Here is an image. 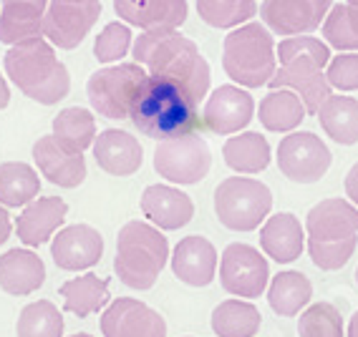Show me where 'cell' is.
Instances as JSON below:
<instances>
[{
  "instance_id": "cell-1",
  "label": "cell",
  "mask_w": 358,
  "mask_h": 337,
  "mask_svg": "<svg viewBox=\"0 0 358 337\" xmlns=\"http://www.w3.org/2000/svg\"><path fill=\"white\" fill-rule=\"evenodd\" d=\"M136 63L147 68L149 76H162L179 83L194 101L202 103L210 93L212 70L207 58L192 38L179 33V28L141 31L131 45Z\"/></svg>"
},
{
  "instance_id": "cell-2",
  "label": "cell",
  "mask_w": 358,
  "mask_h": 337,
  "mask_svg": "<svg viewBox=\"0 0 358 337\" xmlns=\"http://www.w3.org/2000/svg\"><path fill=\"white\" fill-rule=\"evenodd\" d=\"M131 123L139 134L149 139H172V136L202 131L199 103L179 83L162 76H147L136 96Z\"/></svg>"
},
{
  "instance_id": "cell-3",
  "label": "cell",
  "mask_w": 358,
  "mask_h": 337,
  "mask_svg": "<svg viewBox=\"0 0 358 337\" xmlns=\"http://www.w3.org/2000/svg\"><path fill=\"white\" fill-rule=\"evenodd\" d=\"M3 70L20 93L41 106L64 101L71 91L69 68L56 56V45L45 36H33L8 45Z\"/></svg>"
},
{
  "instance_id": "cell-4",
  "label": "cell",
  "mask_w": 358,
  "mask_h": 337,
  "mask_svg": "<svg viewBox=\"0 0 358 337\" xmlns=\"http://www.w3.org/2000/svg\"><path fill=\"white\" fill-rule=\"evenodd\" d=\"M280 68L270 78V89H290L301 96L308 116H315L333 93L326 78L331 45L315 36H288L275 45Z\"/></svg>"
},
{
  "instance_id": "cell-5",
  "label": "cell",
  "mask_w": 358,
  "mask_h": 337,
  "mask_svg": "<svg viewBox=\"0 0 358 337\" xmlns=\"http://www.w3.org/2000/svg\"><path fill=\"white\" fill-rule=\"evenodd\" d=\"M306 249L323 272L345 267L358 247V207L343 197L320 199L306 214Z\"/></svg>"
},
{
  "instance_id": "cell-6",
  "label": "cell",
  "mask_w": 358,
  "mask_h": 337,
  "mask_svg": "<svg viewBox=\"0 0 358 337\" xmlns=\"http://www.w3.org/2000/svg\"><path fill=\"white\" fill-rule=\"evenodd\" d=\"M169 262V242L152 222L131 219L116 234L114 272L129 290H152Z\"/></svg>"
},
{
  "instance_id": "cell-7",
  "label": "cell",
  "mask_w": 358,
  "mask_h": 337,
  "mask_svg": "<svg viewBox=\"0 0 358 337\" xmlns=\"http://www.w3.org/2000/svg\"><path fill=\"white\" fill-rule=\"evenodd\" d=\"M275 38L262 20H248L232 28L222 43V68L243 89L268 86L278 70Z\"/></svg>"
},
{
  "instance_id": "cell-8",
  "label": "cell",
  "mask_w": 358,
  "mask_h": 337,
  "mask_svg": "<svg viewBox=\"0 0 358 337\" xmlns=\"http://www.w3.org/2000/svg\"><path fill=\"white\" fill-rule=\"evenodd\" d=\"M273 211V191L252 177H227L215 189V214L230 232H255Z\"/></svg>"
},
{
  "instance_id": "cell-9",
  "label": "cell",
  "mask_w": 358,
  "mask_h": 337,
  "mask_svg": "<svg viewBox=\"0 0 358 337\" xmlns=\"http://www.w3.org/2000/svg\"><path fill=\"white\" fill-rule=\"evenodd\" d=\"M147 76V68L136 61H119V63L99 68L86 81V96H89L91 108L111 121L129 119Z\"/></svg>"
},
{
  "instance_id": "cell-10",
  "label": "cell",
  "mask_w": 358,
  "mask_h": 337,
  "mask_svg": "<svg viewBox=\"0 0 358 337\" xmlns=\"http://www.w3.org/2000/svg\"><path fill=\"white\" fill-rule=\"evenodd\" d=\"M154 172L169 184H199L212 169V151L199 131L162 139L154 149Z\"/></svg>"
},
{
  "instance_id": "cell-11",
  "label": "cell",
  "mask_w": 358,
  "mask_h": 337,
  "mask_svg": "<svg viewBox=\"0 0 358 337\" xmlns=\"http://www.w3.org/2000/svg\"><path fill=\"white\" fill-rule=\"evenodd\" d=\"M278 169L293 184H315L333 164L331 149L313 131H290L278 144Z\"/></svg>"
},
{
  "instance_id": "cell-12",
  "label": "cell",
  "mask_w": 358,
  "mask_h": 337,
  "mask_svg": "<svg viewBox=\"0 0 358 337\" xmlns=\"http://www.w3.org/2000/svg\"><path fill=\"white\" fill-rule=\"evenodd\" d=\"M220 285L227 294L243 299L260 297L270 285V264L260 249L245 242H232L220 257Z\"/></svg>"
},
{
  "instance_id": "cell-13",
  "label": "cell",
  "mask_w": 358,
  "mask_h": 337,
  "mask_svg": "<svg viewBox=\"0 0 358 337\" xmlns=\"http://www.w3.org/2000/svg\"><path fill=\"white\" fill-rule=\"evenodd\" d=\"M101 18V0H48L43 36L61 51H73Z\"/></svg>"
},
{
  "instance_id": "cell-14",
  "label": "cell",
  "mask_w": 358,
  "mask_h": 337,
  "mask_svg": "<svg viewBox=\"0 0 358 337\" xmlns=\"http://www.w3.org/2000/svg\"><path fill=\"white\" fill-rule=\"evenodd\" d=\"M255 98L250 96L248 89L237 86V83H224L207 93L205 108H202V123L212 134L232 136L250 126V121L255 119Z\"/></svg>"
},
{
  "instance_id": "cell-15",
  "label": "cell",
  "mask_w": 358,
  "mask_h": 337,
  "mask_svg": "<svg viewBox=\"0 0 358 337\" xmlns=\"http://www.w3.org/2000/svg\"><path fill=\"white\" fill-rule=\"evenodd\" d=\"M333 8V0H262L260 20L273 31V36H310L315 33L328 10Z\"/></svg>"
},
{
  "instance_id": "cell-16",
  "label": "cell",
  "mask_w": 358,
  "mask_h": 337,
  "mask_svg": "<svg viewBox=\"0 0 358 337\" xmlns=\"http://www.w3.org/2000/svg\"><path fill=\"white\" fill-rule=\"evenodd\" d=\"M99 324L103 337H166V320L136 297L111 299Z\"/></svg>"
},
{
  "instance_id": "cell-17",
  "label": "cell",
  "mask_w": 358,
  "mask_h": 337,
  "mask_svg": "<svg viewBox=\"0 0 358 337\" xmlns=\"http://www.w3.org/2000/svg\"><path fill=\"white\" fill-rule=\"evenodd\" d=\"M53 264L64 272H81L99 264L103 257V237L91 224H69L51 237Z\"/></svg>"
},
{
  "instance_id": "cell-18",
  "label": "cell",
  "mask_w": 358,
  "mask_h": 337,
  "mask_svg": "<svg viewBox=\"0 0 358 337\" xmlns=\"http://www.w3.org/2000/svg\"><path fill=\"white\" fill-rule=\"evenodd\" d=\"M33 161L38 166L41 177L61 189H76L86 181V174H89L83 151L69 149L53 134L38 136V141L33 144Z\"/></svg>"
},
{
  "instance_id": "cell-19",
  "label": "cell",
  "mask_w": 358,
  "mask_h": 337,
  "mask_svg": "<svg viewBox=\"0 0 358 337\" xmlns=\"http://www.w3.org/2000/svg\"><path fill=\"white\" fill-rule=\"evenodd\" d=\"M141 214L162 232H177L192 222L194 202L172 184H149L139 199Z\"/></svg>"
},
{
  "instance_id": "cell-20",
  "label": "cell",
  "mask_w": 358,
  "mask_h": 337,
  "mask_svg": "<svg viewBox=\"0 0 358 337\" xmlns=\"http://www.w3.org/2000/svg\"><path fill=\"white\" fill-rule=\"evenodd\" d=\"M217 249L207 237L189 234L179 239L169 255V264L179 282L189 287H210L217 274Z\"/></svg>"
},
{
  "instance_id": "cell-21",
  "label": "cell",
  "mask_w": 358,
  "mask_h": 337,
  "mask_svg": "<svg viewBox=\"0 0 358 337\" xmlns=\"http://www.w3.org/2000/svg\"><path fill=\"white\" fill-rule=\"evenodd\" d=\"M91 151L99 169L109 177H131L144 164V149L139 139L119 128H103L101 134H96Z\"/></svg>"
},
{
  "instance_id": "cell-22",
  "label": "cell",
  "mask_w": 358,
  "mask_h": 337,
  "mask_svg": "<svg viewBox=\"0 0 358 337\" xmlns=\"http://www.w3.org/2000/svg\"><path fill=\"white\" fill-rule=\"evenodd\" d=\"M66 214L69 204L61 197H36L15 219V234L26 247H41L51 242V237L64 227Z\"/></svg>"
},
{
  "instance_id": "cell-23",
  "label": "cell",
  "mask_w": 358,
  "mask_h": 337,
  "mask_svg": "<svg viewBox=\"0 0 358 337\" xmlns=\"http://www.w3.org/2000/svg\"><path fill=\"white\" fill-rule=\"evenodd\" d=\"M114 13L139 31H157L185 26L189 6L187 0H114Z\"/></svg>"
},
{
  "instance_id": "cell-24",
  "label": "cell",
  "mask_w": 358,
  "mask_h": 337,
  "mask_svg": "<svg viewBox=\"0 0 358 337\" xmlns=\"http://www.w3.org/2000/svg\"><path fill=\"white\" fill-rule=\"evenodd\" d=\"M260 249L278 264H290L306 249V227L290 211L270 214L260 227Z\"/></svg>"
},
{
  "instance_id": "cell-25",
  "label": "cell",
  "mask_w": 358,
  "mask_h": 337,
  "mask_svg": "<svg viewBox=\"0 0 358 337\" xmlns=\"http://www.w3.org/2000/svg\"><path fill=\"white\" fill-rule=\"evenodd\" d=\"M45 282V264L31 249H8L0 257V290L13 297L38 292Z\"/></svg>"
},
{
  "instance_id": "cell-26",
  "label": "cell",
  "mask_w": 358,
  "mask_h": 337,
  "mask_svg": "<svg viewBox=\"0 0 358 337\" xmlns=\"http://www.w3.org/2000/svg\"><path fill=\"white\" fill-rule=\"evenodd\" d=\"M48 0H0V43L13 45L43 36Z\"/></svg>"
},
{
  "instance_id": "cell-27",
  "label": "cell",
  "mask_w": 358,
  "mask_h": 337,
  "mask_svg": "<svg viewBox=\"0 0 358 337\" xmlns=\"http://www.w3.org/2000/svg\"><path fill=\"white\" fill-rule=\"evenodd\" d=\"M306 103L290 89H270L257 106L260 126L270 134H290L306 121Z\"/></svg>"
},
{
  "instance_id": "cell-28",
  "label": "cell",
  "mask_w": 358,
  "mask_h": 337,
  "mask_svg": "<svg viewBox=\"0 0 358 337\" xmlns=\"http://www.w3.org/2000/svg\"><path fill=\"white\" fill-rule=\"evenodd\" d=\"M58 294L64 297V310L81 320L91 317L94 312L103 310L111 302L109 280L99 277L94 272H86L81 277L66 280L64 285L58 287Z\"/></svg>"
},
{
  "instance_id": "cell-29",
  "label": "cell",
  "mask_w": 358,
  "mask_h": 337,
  "mask_svg": "<svg viewBox=\"0 0 358 337\" xmlns=\"http://www.w3.org/2000/svg\"><path fill=\"white\" fill-rule=\"evenodd\" d=\"M310 299H313V282L295 269L278 272L268 285V305L280 317L301 315L310 305Z\"/></svg>"
},
{
  "instance_id": "cell-30",
  "label": "cell",
  "mask_w": 358,
  "mask_h": 337,
  "mask_svg": "<svg viewBox=\"0 0 358 337\" xmlns=\"http://www.w3.org/2000/svg\"><path fill=\"white\" fill-rule=\"evenodd\" d=\"M222 159L237 174H260L270 166V144L260 131H243L230 136L222 147Z\"/></svg>"
},
{
  "instance_id": "cell-31",
  "label": "cell",
  "mask_w": 358,
  "mask_h": 337,
  "mask_svg": "<svg viewBox=\"0 0 358 337\" xmlns=\"http://www.w3.org/2000/svg\"><path fill=\"white\" fill-rule=\"evenodd\" d=\"M320 128L341 147L358 144V98L353 96H328L318 108Z\"/></svg>"
},
{
  "instance_id": "cell-32",
  "label": "cell",
  "mask_w": 358,
  "mask_h": 337,
  "mask_svg": "<svg viewBox=\"0 0 358 337\" xmlns=\"http://www.w3.org/2000/svg\"><path fill=\"white\" fill-rule=\"evenodd\" d=\"M210 324L217 337H255L260 332L262 315L252 299H224L212 310Z\"/></svg>"
},
{
  "instance_id": "cell-33",
  "label": "cell",
  "mask_w": 358,
  "mask_h": 337,
  "mask_svg": "<svg viewBox=\"0 0 358 337\" xmlns=\"http://www.w3.org/2000/svg\"><path fill=\"white\" fill-rule=\"evenodd\" d=\"M41 194L38 172L26 161H3L0 164V204L8 209L26 207Z\"/></svg>"
},
{
  "instance_id": "cell-34",
  "label": "cell",
  "mask_w": 358,
  "mask_h": 337,
  "mask_svg": "<svg viewBox=\"0 0 358 337\" xmlns=\"http://www.w3.org/2000/svg\"><path fill=\"white\" fill-rule=\"evenodd\" d=\"M323 40L336 51H358V0L333 3L323 26Z\"/></svg>"
},
{
  "instance_id": "cell-35",
  "label": "cell",
  "mask_w": 358,
  "mask_h": 337,
  "mask_svg": "<svg viewBox=\"0 0 358 337\" xmlns=\"http://www.w3.org/2000/svg\"><path fill=\"white\" fill-rule=\"evenodd\" d=\"M53 136L58 141H64L69 149L76 151H86L94 147L96 139V116L91 114L89 108L81 106H69L64 111H58V116L53 119Z\"/></svg>"
},
{
  "instance_id": "cell-36",
  "label": "cell",
  "mask_w": 358,
  "mask_h": 337,
  "mask_svg": "<svg viewBox=\"0 0 358 337\" xmlns=\"http://www.w3.org/2000/svg\"><path fill=\"white\" fill-rule=\"evenodd\" d=\"M64 315L51 299L28 302L15 322V337H64Z\"/></svg>"
},
{
  "instance_id": "cell-37",
  "label": "cell",
  "mask_w": 358,
  "mask_h": 337,
  "mask_svg": "<svg viewBox=\"0 0 358 337\" xmlns=\"http://www.w3.org/2000/svg\"><path fill=\"white\" fill-rule=\"evenodd\" d=\"M260 10L257 0H197V13L210 28L232 31L252 20Z\"/></svg>"
},
{
  "instance_id": "cell-38",
  "label": "cell",
  "mask_w": 358,
  "mask_h": 337,
  "mask_svg": "<svg viewBox=\"0 0 358 337\" xmlns=\"http://www.w3.org/2000/svg\"><path fill=\"white\" fill-rule=\"evenodd\" d=\"M298 337H345L343 317L331 302H313L301 312Z\"/></svg>"
},
{
  "instance_id": "cell-39",
  "label": "cell",
  "mask_w": 358,
  "mask_h": 337,
  "mask_svg": "<svg viewBox=\"0 0 358 337\" xmlns=\"http://www.w3.org/2000/svg\"><path fill=\"white\" fill-rule=\"evenodd\" d=\"M131 45H134L131 26L124 23V20H111L94 38V58L103 66L119 63V61H124L129 56Z\"/></svg>"
},
{
  "instance_id": "cell-40",
  "label": "cell",
  "mask_w": 358,
  "mask_h": 337,
  "mask_svg": "<svg viewBox=\"0 0 358 337\" xmlns=\"http://www.w3.org/2000/svg\"><path fill=\"white\" fill-rule=\"evenodd\" d=\"M326 78L336 91H358V51H341L331 56Z\"/></svg>"
},
{
  "instance_id": "cell-41",
  "label": "cell",
  "mask_w": 358,
  "mask_h": 337,
  "mask_svg": "<svg viewBox=\"0 0 358 337\" xmlns=\"http://www.w3.org/2000/svg\"><path fill=\"white\" fill-rule=\"evenodd\" d=\"M343 189H345V197H348V202L358 207V161L351 166V169H348V174H345Z\"/></svg>"
},
{
  "instance_id": "cell-42",
  "label": "cell",
  "mask_w": 358,
  "mask_h": 337,
  "mask_svg": "<svg viewBox=\"0 0 358 337\" xmlns=\"http://www.w3.org/2000/svg\"><path fill=\"white\" fill-rule=\"evenodd\" d=\"M13 232V222H10V214H8V207L0 204V247L8 242V237Z\"/></svg>"
},
{
  "instance_id": "cell-43",
  "label": "cell",
  "mask_w": 358,
  "mask_h": 337,
  "mask_svg": "<svg viewBox=\"0 0 358 337\" xmlns=\"http://www.w3.org/2000/svg\"><path fill=\"white\" fill-rule=\"evenodd\" d=\"M8 103H10V86H8V78L0 73V111L8 108Z\"/></svg>"
},
{
  "instance_id": "cell-44",
  "label": "cell",
  "mask_w": 358,
  "mask_h": 337,
  "mask_svg": "<svg viewBox=\"0 0 358 337\" xmlns=\"http://www.w3.org/2000/svg\"><path fill=\"white\" fill-rule=\"evenodd\" d=\"M345 337H358V310L353 312L351 322H348V332H345Z\"/></svg>"
},
{
  "instance_id": "cell-45",
  "label": "cell",
  "mask_w": 358,
  "mask_h": 337,
  "mask_svg": "<svg viewBox=\"0 0 358 337\" xmlns=\"http://www.w3.org/2000/svg\"><path fill=\"white\" fill-rule=\"evenodd\" d=\"M71 337H91L89 332H76V335H71Z\"/></svg>"
},
{
  "instance_id": "cell-46",
  "label": "cell",
  "mask_w": 358,
  "mask_h": 337,
  "mask_svg": "<svg viewBox=\"0 0 358 337\" xmlns=\"http://www.w3.org/2000/svg\"><path fill=\"white\" fill-rule=\"evenodd\" d=\"M356 285H358V267H356Z\"/></svg>"
}]
</instances>
